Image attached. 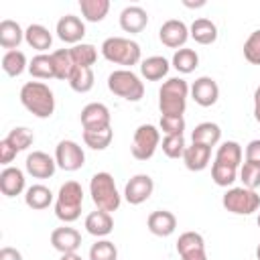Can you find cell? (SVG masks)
I'll return each instance as SVG.
<instances>
[{"mask_svg": "<svg viewBox=\"0 0 260 260\" xmlns=\"http://www.w3.org/2000/svg\"><path fill=\"white\" fill-rule=\"evenodd\" d=\"M6 140L16 148V152H20V150H26V148L32 144L35 134H32L28 128H24V126H16V128H12V130L8 132Z\"/></svg>", "mask_w": 260, "mask_h": 260, "instance_id": "obj_39", "label": "cell"}, {"mask_svg": "<svg viewBox=\"0 0 260 260\" xmlns=\"http://www.w3.org/2000/svg\"><path fill=\"white\" fill-rule=\"evenodd\" d=\"M89 260H118V250L114 242L100 240L89 248Z\"/></svg>", "mask_w": 260, "mask_h": 260, "instance_id": "obj_40", "label": "cell"}, {"mask_svg": "<svg viewBox=\"0 0 260 260\" xmlns=\"http://www.w3.org/2000/svg\"><path fill=\"white\" fill-rule=\"evenodd\" d=\"M223 207L236 215H250L254 211H258L260 207V195L254 189H246V187H232L225 191L223 199H221Z\"/></svg>", "mask_w": 260, "mask_h": 260, "instance_id": "obj_7", "label": "cell"}, {"mask_svg": "<svg viewBox=\"0 0 260 260\" xmlns=\"http://www.w3.org/2000/svg\"><path fill=\"white\" fill-rule=\"evenodd\" d=\"M191 95H193L195 104H199V106H203V108H209V106H213V104L217 102V98H219V87H217L215 79L203 75V77L195 79V83L191 85Z\"/></svg>", "mask_w": 260, "mask_h": 260, "instance_id": "obj_16", "label": "cell"}, {"mask_svg": "<svg viewBox=\"0 0 260 260\" xmlns=\"http://www.w3.org/2000/svg\"><path fill=\"white\" fill-rule=\"evenodd\" d=\"M189 85L181 77L167 79L158 89V110L162 116H183L187 108Z\"/></svg>", "mask_w": 260, "mask_h": 260, "instance_id": "obj_2", "label": "cell"}, {"mask_svg": "<svg viewBox=\"0 0 260 260\" xmlns=\"http://www.w3.org/2000/svg\"><path fill=\"white\" fill-rule=\"evenodd\" d=\"M0 260H22V254H20L16 248L4 246V248L0 250Z\"/></svg>", "mask_w": 260, "mask_h": 260, "instance_id": "obj_47", "label": "cell"}, {"mask_svg": "<svg viewBox=\"0 0 260 260\" xmlns=\"http://www.w3.org/2000/svg\"><path fill=\"white\" fill-rule=\"evenodd\" d=\"M195 250H205L203 236L197 234V232H185V234H181L179 240H177V252H179V256L189 254V252H195Z\"/></svg>", "mask_w": 260, "mask_h": 260, "instance_id": "obj_37", "label": "cell"}, {"mask_svg": "<svg viewBox=\"0 0 260 260\" xmlns=\"http://www.w3.org/2000/svg\"><path fill=\"white\" fill-rule=\"evenodd\" d=\"M28 73L37 79H51L55 77V67H53V59L51 55L39 53L37 57H32V61L28 63Z\"/></svg>", "mask_w": 260, "mask_h": 260, "instance_id": "obj_31", "label": "cell"}, {"mask_svg": "<svg viewBox=\"0 0 260 260\" xmlns=\"http://www.w3.org/2000/svg\"><path fill=\"white\" fill-rule=\"evenodd\" d=\"M199 65V55L193 51V49H179L175 51L173 55V67L179 71V73H191L195 71V67Z\"/></svg>", "mask_w": 260, "mask_h": 260, "instance_id": "obj_33", "label": "cell"}, {"mask_svg": "<svg viewBox=\"0 0 260 260\" xmlns=\"http://www.w3.org/2000/svg\"><path fill=\"white\" fill-rule=\"evenodd\" d=\"M2 69L6 75L10 77H18L24 69H26V57L22 51L14 49V51H6L2 57Z\"/></svg>", "mask_w": 260, "mask_h": 260, "instance_id": "obj_32", "label": "cell"}, {"mask_svg": "<svg viewBox=\"0 0 260 260\" xmlns=\"http://www.w3.org/2000/svg\"><path fill=\"white\" fill-rule=\"evenodd\" d=\"M0 191L6 197H16L24 191V173L18 167H6L0 173Z\"/></svg>", "mask_w": 260, "mask_h": 260, "instance_id": "obj_18", "label": "cell"}, {"mask_svg": "<svg viewBox=\"0 0 260 260\" xmlns=\"http://www.w3.org/2000/svg\"><path fill=\"white\" fill-rule=\"evenodd\" d=\"M209 158H211V148L199 142H191V146H187L183 152V160L189 171H203L209 165Z\"/></svg>", "mask_w": 260, "mask_h": 260, "instance_id": "obj_20", "label": "cell"}, {"mask_svg": "<svg viewBox=\"0 0 260 260\" xmlns=\"http://www.w3.org/2000/svg\"><path fill=\"white\" fill-rule=\"evenodd\" d=\"M158 142H160V132L156 130V126H152V124H140L134 130L130 152H132V156L136 160H148L156 152Z\"/></svg>", "mask_w": 260, "mask_h": 260, "instance_id": "obj_8", "label": "cell"}, {"mask_svg": "<svg viewBox=\"0 0 260 260\" xmlns=\"http://www.w3.org/2000/svg\"><path fill=\"white\" fill-rule=\"evenodd\" d=\"M24 203L30 209H47L53 203V193L45 185H30L24 193Z\"/></svg>", "mask_w": 260, "mask_h": 260, "instance_id": "obj_28", "label": "cell"}, {"mask_svg": "<svg viewBox=\"0 0 260 260\" xmlns=\"http://www.w3.org/2000/svg\"><path fill=\"white\" fill-rule=\"evenodd\" d=\"M244 57L252 65H260V28L250 32V37L244 43Z\"/></svg>", "mask_w": 260, "mask_h": 260, "instance_id": "obj_42", "label": "cell"}, {"mask_svg": "<svg viewBox=\"0 0 260 260\" xmlns=\"http://www.w3.org/2000/svg\"><path fill=\"white\" fill-rule=\"evenodd\" d=\"M258 228H260V215H258Z\"/></svg>", "mask_w": 260, "mask_h": 260, "instance_id": "obj_52", "label": "cell"}, {"mask_svg": "<svg viewBox=\"0 0 260 260\" xmlns=\"http://www.w3.org/2000/svg\"><path fill=\"white\" fill-rule=\"evenodd\" d=\"M69 53H71V57H73V61H75L77 67H91V65L95 63V59H98V51H95V47L89 45V43L73 45V47L69 49Z\"/></svg>", "mask_w": 260, "mask_h": 260, "instance_id": "obj_36", "label": "cell"}, {"mask_svg": "<svg viewBox=\"0 0 260 260\" xmlns=\"http://www.w3.org/2000/svg\"><path fill=\"white\" fill-rule=\"evenodd\" d=\"M85 230H87V234H91V236H95V238H104V236L112 234V230H114V219H112V215H110L108 211L95 209V211H91V213L85 217Z\"/></svg>", "mask_w": 260, "mask_h": 260, "instance_id": "obj_21", "label": "cell"}, {"mask_svg": "<svg viewBox=\"0 0 260 260\" xmlns=\"http://www.w3.org/2000/svg\"><path fill=\"white\" fill-rule=\"evenodd\" d=\"M102 55L110 63L132 67L140 63V45L124 37H110L102 43Z\"/></svg>", "mask_w": 260, "mask_h": 260, "instance_id": "obj_5", "label": "cell"}, {"mask_svg": "<svg viewBox=\"0 0 260 260\" xmlns=\"http://www.w3.org/2000/svg\"><path fill=\"white\" fill-rule=\"evenodd\" d=\"M148 24V14L142 6H126L120 12V26L126 32H140Z\"/></svg>", "mask_w": 260, "mask_h": 260, "instance_id": "obj_19", "label": "cell"}, {"mask_svg": "<svg viewBox=\"0 0 260 260\" xmlns=\"http://www.w3.org/2000/svg\"><path fill=\"white\" fill-rule=\"evenodd\" d=\"M158 39L165 47L169 49H179L187 43L189 39V28L183 20H177V18H171L167 22H162V26L158 28Z\"/></svg>", "mask_w": 260, "mask_h": 260, "instance_id": "obj_11", "label": "cell"}, {"mask_svg": "<svg viewBox=\"0 0 260 260\" xmlns=\"http://www.w3.org/2000/svg\"><path fill=\"white\" fill-rule=\"evenodd\" d=\"M16 154H18L16 148H14L6 138L0 140V162H2V165H10V162L14 160Z\"/></svg>", "mask_w": 260, "mask_h": 260, "instance_id": "obj_45", "label": "cell"}, {"mask_svg": "<svg viewBox=\"0 0 260 260\" xmlns=\"http://www.w3.org/2000/svg\"><path fill=\"white\" fill-rule=\"evenodd\" d=\"M215 162L238 169L240 162H242V146H240L236 140H225V142H221V146H219L217 152H215Z\"/></svg>", "mask_w": 260, "mask_h": 260, "instance_id": "obj_27", "label": "cell"}, {"mask_svg": "<svg viewBox=\"0 0 260 260\" xmlns=\"http://www.w3.org/2000/svg\"><path fill=\"white\" fill-rule=\"evenodd\" d=\"M211 179L219 187H230L238 179V169L225 167V165H219V162L213 160V165H211Z\"/></svg>", "mask_w": 260, "mask_h": 260, "instance_id": "obj_38", "label": "cell"}, {"mask_svg": "<svg viewBox=\"0 0 260 260\" xmlns=\"http://www.w3.org/2000/svg\"><path fill=\"white\" fill-rule=\"evenodd\" d=\"M256 258L260 260V244H258V248H256Z\"/></svg>", "mask_w": 260, "mask_h": 260, "instance_id": "obj_51", "label": "cell"}, {"mask_svg": "<svg viewBox=\"0 0 260 260\" xmlns=\"http://www.w3.org/2000/svg\"><path fill=\"white\" fill-rule=\"evenodd\" d=\"M246 162L260 165V138L248 142V146H246Z\"/></svg>", "mask_w": 260, "mask_h": 260, "instance_id": "obj_46", "label": "cell"}, {"mask_svg": "<svg viewBox=\"0 0 260 260\" xmlns=\"http://www.w3.org/2000/svg\"><path fill=\"white\" fill-rule=\"evenodd\" d=\"M22 39H24V30L20 28L18 22H14L10 18H6V20L0 22V45L4 49H8V51L18 49V45L22 43Z\"/></svg>", "mask_w": 260, "mask_h": 260, "instance_id": "obj_23", "label": "cell"}, {"mask_svg": "<svg viewBox=\"0 0 260 260\" xmlns=\"http://www.w3.org/2000/svg\"><path fill=\"white\" fill-rule=\"evenodd\" d=\"M79 8L87 22H100L110 10V0H79Z\"/></svg>", "mask_w": 260, "mask_h": 260, "instance_id": "obj_30", "label": "cell"}, {"mask_svg": "<svg viewBox=\"0 0 260 260\" xmlns=\"http://www.w3.org/2000/svg\"><path fill=\"white\" fill-rule=\"evenodd\" d=\"M51 244L57 252L71 254V252H77V248L81 246V234L75 228H69V225L55 228L51 232Z\"/></svg>", "mask_w": 260, "mask_h": 260, "instance_id": "obj_15", "label": "cell"}, {"mask_svg": "<svg viewBox=\"0 0 260 260\" xmlns=\"http://www.w3.org/2000/svg\"><path fill=\"white\" fill-rule=\"evenodd\" d=\"M81 126L83 130H102V128H110V110L100 104V102H91L81 110Z\"/></svg>", "mask_w": 260, "mask_h": 260, "instance_id": "obj_12", "label": "cell"}, {"mask_svg": "<svg viewBox=\"0 0 260 260\" xmlns=\"http://www.w3.org/2000/svg\"><path fill=\"white\" fill-rule=\"evenodd\" d=\"M55 160H57V167L67 171V173H73V171H79L85 162V154H83V148L73 142V140H61L55 148Z\"/></svg>", "mask_w": 260, "mask_h": 260, "instance_id": "obj_9", "label": "cell"}, {"mask_svg": "<svg viewBox=\"0 0 260 260\" xmlns=\"http://www.w3.org/2000/svg\"><path fill=\"white\" fill-rule=\"evenodd\" d=\"M61 260H81V256L71 252V254H61Z\"/></svg>", "mask_w": 260, "mask_h": 260, "instance_id": "obj_50", "label": "cell"}, {"mask_svg": "<svg viewBox=\"0 0 260 260\" xmlns=\"http://www.w3.org/2000/svg\"><path fill=\"white\" fill-rule=\"evenodd\" d=\"M81 205H83L81 185L77 181L63 183L55 199V215L65 223H73L81 215Z\"/></svg>", "mask_w": 260, "mask_h": 260, "instance_id": "obj_4", "label": "cell"}, {"mask_svg": "<svg viewBox=\"0 0 260 260\" xmlns=\"http://www.w3.org/2000/svg\"><path fill=\"white\" fill-rule=\"evenodd\" d=\"M152 191H154V181H152L148 175L140 173V175H134V177L126 183V187H124V197H126V201H128L130 205H140V203H144V201L152 195Z\"/></svg>", "mask_w": 260, "mask_h": 260, "instance_id": "obj_10", "label": "cell"}, {"mask_svg": "<svg viewBox=\"0 0 260 260\" xmlns=\"http://www.w3.org/2000/svg\"><path fill=\"white\" fill-rule=\"evenodd\" d=\"M160 130L165 132V136H169V134H183V130H185L183 116H160Z\"/></svg>", "mask_w": 260, "mask_h": 260, "instance_id": "obj_44", "label": "cell"}, {"mask_svg": "<svg viewBox=\"0 0 260 260\" xmlns=\"http://www.w3.org/2000/svg\"><path fill=\"white\" fill-rule=\"evenodd\" d=\"M108 89L114 95H118V98H122L126 102H140L142 95H144V83L130 69L112 71L108 75Z\"/></svg>", "mask_w": 260, "mask_h": 260, "instance_id": "obj_6", "label": "cell"}, {"mask_svg": "<svg viewBox=\"0 0 260 260\" xmlns=\"http://www.w3.org/2000/svg\"><path fill=\"white\" fill-rule=\"evenodd\" d=\"M24 41L28 43V47H32L37 51H47L53 43V35L43 24H30L24 30Z\"/></svg>", "mask_w": 260, "mask_h": 260, "instance_id": "obj_29", "label": "cell"}, {"mask_svg": "<svg viewBox=\"0 0 260 260\" xmlns=\"http://www.w3.org/2000/svg\"><path fill=\"white\" fill-rule=\"evenodd\" d=\"M24 167H26V173H28L30 177H35V179H49V177L55 175L57 160L51 158V156H49L47 152H43V150H35V152H30V154L26 156Z\"/></svg>", "mask_w": 260, "mask_h": 260, "instance_id": "obj_13", "label": "cell"}, {"mask_svg": "<svg viewBox=\"0 0 260 260\" xmlns=\"http://www.w3.org/2000/svg\"><path fill=\"white\" fill-rule=\"evenodd\" d=\"M51 59H53V67H55V79H63V81H69L71 73L75 71V61L69 53V49H59V51H53L51 53Z\"/></svg>", "mask_w": 260, "mask_h": 260, "instance_id": "obj_25", "label": "cell"}, {"mask_svg": "<svg viewBox=\"0 0 260 260\" xmlns=\"http://www.w3.org/2000/svg\"><path fill=\"white\" fill-rule=\"evenodd\" d=\"M112 138H114L112 126L110 128H102V130H83V142H85V146H89L93 150L108 148Z\"/></svg>", "mask_w": 260, "mask_h": 260, "instance_id": "obj_34", "label": "cell"}, {"mask_svg": "<svg viewBox=\"0 0 260 260\" xmlns=\"http://www.w3.org/2000/svg\"><path fill=\"white\" fill-rule=\"evenodd\" d=\"M140 73L146 81H158L169 73V61L160 55H152L140 63Z\"/></svg>", "mask_w": 260, "mask_h": 260, "instance_id": "obj_24", "label": "cell"}, {"mask_svg": "<svg viewBox=\"0 0 260 260\" xmlns=\"http://www.w3.org/2000/svg\"><path fill=\"white\" fill-rule=\"evenodd\" d=\"M189 37L199 45H211L217 39V26L209 18H197L189 28Z\"/></svg>", "mask_w": 260, "mask_h": 260, "instance_id": "obj_22", "label": "cell"}, {"mask_svg": "<svg viewBox=\"0 0 260 260\" xmlns=\"http://www.w3.org/2000/svg\"><path fill=\"white\" fill-rule=\"evenodd\" d=\"M69 85L77 93H87L93 87V71L91 67H75L69 77Z\"/></svg>", "mask_w": 260, "mask_h": 260, "instance_id": "obj_35", "label": "cell"}, {"mask_svg": "<svg viewBox=\"0 0 260 260\" xmlns=\"http://www.w3.org/2000/svg\"><path fill=\"white\" fill-rule=\"evenodd\" d=\"M240 179L246 189H256L260 187V165L254 162H244L240 169Z\"/></svg>", "mask_w": 260, "mask_h": 260, "instance_id": "obj_43", "label": "cell"}, {"mask_svg": "<svg viewBox=\"0 0 260 260\" xmlns=\"http://www.w3.org/2000/svg\"><path fill=\"white\" fill-rule=\"evenodd\" d=\"M20 104L37 118H51L55 112V95L43 81H26L20 87Z\"/></svg>", "mask_w": 260, "mask_h": 260, "instance_id": "obj_1", "label": "cell"}, {"mask_svg": "<svg viewBox=\"0 0 260 260\" xmlns=\"http://www.w3.org/2000/svg\"><path fill=\"white\" fill-rule=\"evenodd\" d=\"M85 35V24L79 16H73V14H65L59 18L57 22V37L63 41V43H69V45H79V41L83 39Z\"/></svg>", "mask_w": 260, "mask_h": 260, "instance_id": "obj_14", "label": "cell"}, {"mask_svg": "<svg viewBox=\"0 0 260 260\" xmlns=\"http://www.w3.org/2000/svg\"><path fill=\"white\" fill-rule=\"evenodd\" d=\"M181 260H207V254H205V250H195V252L183 254Z\"/></svg>", "mask_w": 260, "mask_h": 260, "instance_id": "obj_48", "label": "cell"}, {"mask_svg": "<svg viewBox=\"0 0 260 260\" xmlns=\"http://www.w3.org/2000/svg\"><path fill=\"white\" fill-rule=\"evenodd\" d=\"M185 138L183 134H169L162 138V152L169 156V158H179L183 156L185 152Z\"/></svg>", "mask_w": 260, "mask_h": 260, "instance_id": "obj_41", "label": "cell"}, {"mask_svg": "<svg viewBox=\"0 0 260 260\" xmlns=\"http://www.w3.org/2000/svg\"><path fill=\"white\" fill-rule=\"evenodd\" d=\"M146 225H148L150 234L167 238V236H171L177 230V217H175V213H171L167 209H158V211H152L148 215Z\"/></svg>", "mask_w": 260, "mask_h": 260, "instance_id": "obj_17", "label": "cell"}, {"mask_svg": "<svg viewBox=\"0 0 260 260\" xmlns=\"http://www.w3.org/2000/svg\"><path fill=\"white\" fill-rule=\"evenodd\" d=\"M221 138V130L217 124L213 122H201L195 126V130L191 132V140L193 142H199V144H205V146H215Z\"/></svg>", "mask_w": 260, "mask_h": 260, "instance_id": "obj_26", "label": "cell"}, {"mask_svg": "<svg viewBox=\"0 0 260 260\" xmlns=\"http://www.w3.org/2000/svg\"><path fill=\"white\" fill-rule=\"evenodd\" d=\"M254 118L256 122H260V85L254 91Z\"/></svg>", "mask_w": 260, "mask_h": 260, "instance_id": "obj_49", "label": "cell"}, {"mask_svg": "<svg viewBox=\"0 0 260 260\" xmlns=\"http://www.w3.org/2000/svg\"><path fill=\"white\" fill-rule=\"evenodd\" d=\"M89 195H91V201L95 203V207L100 211H116L122 203V197L116 189V181L110 173L102 171V173H95L89 181Z\"/></svg>", "mask_w": 260, "mask_h": 260, "instance_id": "obj_3", "label": "cell"}]
</instances>
